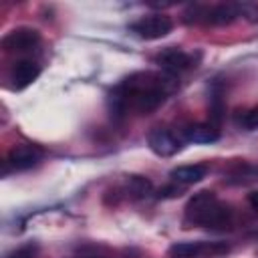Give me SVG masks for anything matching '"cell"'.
Instances as JSON below:
<instances>
[{
  "instance_id": "obj_1",
  "label": "cell",
  "mask_w": 258,
  "mask_h": 258,
  "mask_svg": "<svg viewBox=\"0 0 258 258\" xmlns=\"http://www.w3.org/2000/svg\"><path fill=\"white\" fill-rule=\"evenodd\" d=\"M169 81H173V77L165 79L157 73H133L109 93L111 115L123 117L127 111L147 115L155 111L171 91Z\"/></svg>"
},
{
  "instance_id": "obj_7",
  "label": "cell",
  "mask_w": 258,
  "mask_h": 258,
  "mask_svg": "<svg viewBox=\"0 0 258 258\" xmlns=\"http://www.w3.org/2000/svg\"><path fill=\"white\" fill-rule=\"evenodd\" d=\"M147 145L149 149L159 155V157H171L181 149V137L169 129L163 127H155L149 131L147 135Z\"/></svg>"
},
{
  "instance_id": "obj_15",
  "label": "cell",
  "mask_w": 258,
  "mask_h": 258,
  "mask_svg": "<svg viewBox=\"0 0 258 258\" xmlns=\"http://www.w3.org/2000/svg\"><path fill=\"white\" fill-rule=\"evenodd\" d=\"M240 16L248 22H258V4L256 2H240Z\"/></svg>"
},
{
  "instance_id": "obj_16",
  "label": "cell",
  "mask_w": 258,
  "mask_h": 258,
  "mask_svg": "<svg viewBox=\"0 0 258 258\" xmlns=\"http://www.w3.org/2000/svg\"><path fill=\"white\" fill-rule=\"evenodd\" d=\"M177 196H181V187H179V185H175V181H173L171 185H163V187L157 191V198H159V200L177 198Z\"/></svg>"
},
{
  "instance_id": "obj_2",
  "label": "cell",
  "mask_w": 258,
  "mask_h": 258,
  "mask_svg": "<svg viewBox=\"0 0 258 258\" xmlns=\"http://www.w3.org/2000/svg\"><path fill=\"white\" fill-rule=\"evenodd\" d=\"M234 212L228 204L220 202L214 191L204 189L189 198L183 210V226L194 228H210V230H224L232 224Z\"/></svg>"
},
{
  "instance_id": "obj_6",
  "label": "cell",
  "mask_w": 258,
  "mask_h": 258,
  "mask_svg": "<svg viewBox=\"0 0 258 258\" xmlns=\"http://www.w3.org/2000/svg\"><path fill=\"white\" fill-rule=\"evenodd\" d=\"M155 62L159 64V69H161L167 77H175V75H179V73H183V71L196 67L194 54H189V52H185V50H181V48H173V46L161 50V52L155 56Z\"/></svg>"
},
{
  "instance_id": "obj_3",
  "label": "cell",
  "mask_w": 258,
  "mask_h": 258,
  "mask_svg": "<svg viewBox=\"0 0 258 258\" xmlns=\"http://www.w3.org/2000/svg\"><path fill=\"white\" fill-rule=\"evenodd\" d=\"M230 252L226 242H173L167 248L169 258H220Z\"/></svg>"
},
{
  "instance_id": "obj_8",
  "label": "cell",
  "mask_w": 258,
  "mask_h": 258,
  "mask_svg": "<svg viewBox=\"0 0 258 258\" xmlns=\"http://www.w3.org/2000/svg\"><path fill=\"white\" fill-rule=\"evenodd\" d=\"M42 155H44L42 147L32 145V143H20V145H14V147L8 151L6 163H8L14 171H22V169L34 167V165L42 159Z\"/></svg>"
},
{
  "instance_id": "obj_12",
  "label": "cell",
  "mask_w": 258,
  "mask_h": 258,
  "mask_svg": "<svg viewBox=\"0 0 258 258\" xmlns=\"http://www.w3.org/2000/svg\"><path fill=\"white\" fill-rule=\"evenodd\" d=\"M125 189H127V194H129L131 198L141 200V198H147V196L153 194V183H151V179L145 177V175L131 173V175L125 177Z\"/></svg>"
},
{
  "instance_id": "obj_11",
  "label": "cell",
  "mask_w": 258,
  "mask_h": 258,
  "mask_svg": "<svg viewBox=\"0 0 258 258\" xmlns=\"http://www.w3.org/2000/svg\"><path fill=\"white\" fill-rule=\"evenodd\" d=\"M206 175H208V165H204V163L177 165V167H173V169L169 171V177H171L175 183H181V185L198 183V181H202Z\"/></svg>"
},
{
  "instance_id": "obj_17",
  "label": "cell",
  "mask_w": 258,
  "mask_h": 258,
  "mask_svg": "<svg viewBox=\"0 0 258 258\" xmlns=\"http://www.w3.org/2000/svg\"><path fill=\"white\" fill-rule=\"evenodd\" d=\"M248 204L252 206V210L258 212V189H254V191L248 194Z\"/></svg>"
},
{
  "instance_id": "obj_18",
  "label": "cell",
  "mask_w": 258,
  "mask_h": 258,
  "mask_svg": "<svg viewBox=\"0 0 258 258\" xmlns=\"http://www.w3.org/2000/svg\"><path fill=\"white\" fill-rule=\"evenodd\" d=\"M85 258H93V256H85Z\"/></svg>"
},
{
  "instance_id": "obj_10",
  "label": "cell",
  "mask_w": 258,
  "mask_h": 258,
  "mask_svg": "<svg viewBox=\"0 0 258 258\" xmlns=\"http://www.w3.org/2000/svg\"><path fill=\"white\" fill-rule=\"evenodd\" d=\"M181 137L189 143H214L220 139V131L212 123H191L181 129Z\"/></svg>"
},
{
  "instance_id": "obj_5",
  "label": "cell",
  "mask_w": 258,
  "mask_h": 258,
  "mask_svg": "<svg viewBox=\"0 0 258 258\" xmlns=\"http://www.w3.org/2000/svg\"><path fill=\"white\" fill-rule=\"evenodd\" d=\"M38 42H40V32L36 28L18 26V28H12L8 34H4L0 44L6 52H28L36 48Z\"/></svg>"
},
{
  "instance_id": "obj_9",
  "label": "cell",
  "mask_w": 258,
  "mask_h": 258,
  "mask_svg": "<svg viewBox=\"0 0 258 258\" xmlns=\"http://www.w3.org/2000/svg\"><path fill=\"white\" fill-rule=\"evenodd\" d=\"M38 75H40V67L28 58L16 60L10 69V81H12L14 89H24V87L32 85L38 79Z\"/></svg>"
},
{
  "instance_id": "obj_13",
  "label": "cell",
  "mask_w": 258,
  "mask_h": 258,
  "mask_svg": "<svg viewBox=\"0 0 258 258\" xmlns=\"http://www.w3.org/2000/svg\"><path fill=\"white\" fill-rule=\"evenodd\" d=\"M36 256H38V244L28 242V244H22L16 250H12L6 258H36Z\"/></svg>"
},
{
  "instance_id": "obj_4",
  "label": "cell",
  "mask_w": 258,
  "mask_h": 258,
  "mask_svg": "<svg viewBox=\"0 0 258 258\" xmlns=\"http://www.w3.org/2000/svg\"><path fill=\"white\" fill-rule=\"evenodd\" d=\"M129 30L133 34H137L139 38H145V40H157V38H163L167 36L171 30H173V20L167 16V14H149V16H143L139 20H135Z\"/></svg>"
},
{
  "instance_id": "obj_14",
  "label": "cell",
  "mask_w": 258,
  "mask_h": 258,
  "mask_svg": "<svg viewBox=\"0 0 258 258\" xmlns=\"http://www.w3.org/2000/svg\"><path fill=\"white\" fill-rule=\"evenodd\" d=\"M238 123H240L246 131H254V129H258V107H252V109L244 111V115L238 119Z\"/></svg>"
}]
</instances>
